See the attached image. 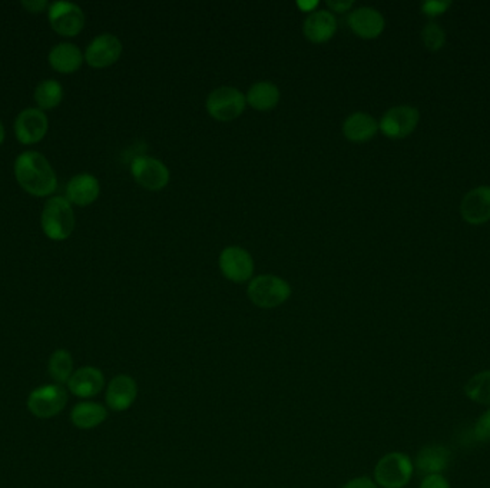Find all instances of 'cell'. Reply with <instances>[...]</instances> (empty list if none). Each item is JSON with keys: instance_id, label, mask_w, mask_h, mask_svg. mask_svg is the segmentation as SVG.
<instances>
[{"instance_id": "6da1fadb", "label": "cell", "mask_w": 490, "mask_h": 488, "mask_svg": "<svg viewBox=\"0 0 490 488\" xmlns=\"http://www.w3.org/2000/svg\"><path fill=\"white\" fill-rule=\"evenodd\" d=\"M15 177L18 184L33 196H49L56 191L58 178L49 161L42 153H21L15 161Z\"/></svg>"}, {"instance_id": "7a4b0ae2", "label": "cell", "mask_w": 490, "mask_h": 488, "mask_svg": "<svg viewBox=\"0 0 490 488\" xmlns=\"http://www.w3.org/2000/svg\"><path fill=\"white\" fill-rule=\"evenodd\" d=\"M40 225L45 236L52 241H65L75 229V214L72 205L63 196H54L45 203Z\"/></svg>"}, {"instance_id": "3957f363", "label": "cell", "mask_w": 490, "mask_h": 488, "mask_svg": "<svg viewBox=\"0 0 490 488\" xmlns=\"http://www.w3.org/2000/svg\"><path fill=\"white\" fill-rule=\"evenodd\" d=\"M247 294L255 307L274 310L287 302L291 297V285L277 275H258L248 284Z\"/></svg>"}, {"instance_id": "277c9868", "label": "cell", "mask_w": 490, "mask_h": 488, "mask_svg": "<svg viewBox=\"0 0 490 488\" xmlns=\"http://www.w3.org/2000/svg\"><path fill=\"white\" fill-rule=\"evenodd\" d=\"M413 463L403 452L386 454L374 467V483L381 488H404L413 476Z\"/></svg>"}, {"instance_id": "5b68a950", "label": "cell", "mask_w": 490, "mask_h": 488, "mask_svg": "<svg viewBox=\"0 0 490 488\" xmlns=\"http://www.w3.org/2000/svg\"><path fill=\"white\" fill-rule=\"evenodd\" d=\"M247 105L245 95L234 87H220L208 95L205 108L208 115L220 122H229L243 115Z\"/></svg>"}, {"instance_id": "8992f818", "label": "cell", "mask_w": 490, "mask_h": 488, "mask_svg": "<svg viewBox=\"0 0 490 488\" xmlns=\"http://www.w3.org/2000/svg\"><path fill=\"white\" fill-rule=\"evenodd\" d=\"M66 402H68V393L65 388L59 384H52V385L37 388L30 393L28 397V409L39 420H47L63 411Z\"/></svg>"}, {"instance_id": "52a82bcc", "label": "cell", "mask_w": 490, "mask_h": 488, "mask_svg": "<svg viewBox=\"0 0 490 488\" xmlns=\"http://www.w3.org/2000/svg\"><path fill=\"white\" fill-rule=\"evenodd\" d=\"M222 275L233 283H245L254 274V260L247 250L241 246H227L218 258Z\"/></svg>"}, {"instance_id": "ba28073f", "label": "cell", "mask_w": 490, "mask_h": 488, "mask_svg": "<svg viewBox=\"0 0 490 488\" xmlns=\"http://www.w3.org/2000/svg\"><path fill=\"white\" fill-rule=\"evenodd\" d=\"M49 23L62 37H77L84 29V11L72 2H54L49 6Z\"/></svg>"}, {"instance_id": "9c48e42d", "label": "cell", "mask_w": 490, "mask_h": 488, "mask_svg": "<svg viewBox=\"0 0 490 488\" xmlns=\"http://www.w3.org/2000/svg\"><path fill=\"white\" fill-rule=\"evenodd\" d=\"M131 174L142 188L161 191L170 182V170L154 156H138L131 163Z\"/></svg>"}, {"instance_id": "30bf717a", "label": "cell", "mask_w": 490, "mask_h": 488, "mask_svg": "<svg viewBox=\"0 0 490 488\" xmlns=\"http://www.w3.org/2000/svg\"><path fill=\"white\" fill-rule=\"evenodd\" d=\"M420 113L411 106H394L381 118L378 129L392 139H403L416 129Z\"/></svg>"}, {"instance_id": "8fae6325", "label": "cell", "mask_w": 490, "mask_h": 488, "mask_svg": "<svg viewBox=\"0 0 490 488\" xmlns=\"http://www.w3.org/2000/svg\"><path fill=\"white\" fill-rule=\"evenodd\" d=\"M122 54V42L112 33H102L87 45L85 61L94 69L113 65Z\"/></svg>"}, {"instance_id": "7c38bea8", "label": "cell", "mask_w": 490, "mask_h": 488, "mask_svg": "<svg viewBox=\"0 0 490 488\" xmlns=\"http://www.w3.org/2000/svg\"><path fill=\"white\" fill-rule=\"evenodd\" d=\"M46 115L39 108H28L15 120V135L23 145H33L44 139L47 132Z\"/></svg>"}, {"instance_id": "4fadbf2b", "label": "cell", "mask_w": 490, "mask_h": 488, "mask_svg": "<svg viewBox=\"0 0 490 488\" xmlns=\"http://www.w3.org/2000/svg\"><path fill=\"white\" fill-rule=\"evenodd\" d=\"M138 397V384L128 374H120L109 381L105 401L109 409L124 412L131 409Z\"/></svg>"}, {"instance_id": "5bb4252c", "label": "cell", "mask_w": 490, "mask_h": 488, "mask_svg": "<svg viewBox=\"0 0 490 488\" xmlns=\"http://www.w3.org/2000/svg\"><path fill=\"white\" fill-rule=\"evenodd\" d=\"M461 217L472 225L490 221V186H478L466 194L461 205Z\"/></svg>"}, {"instance_id": "9a60e30c", "label": "cell", "mask_w": 490, "mask_h": 488, "mask_svg": "<svg viewBox=\"0 0 490 488\" xmlns=\"http://www.w3.org/2000/svg\"><path fill=\"white\" fill-rule=\"evenodd\" d=\"M105 387V376L96 367H82L73 371L68 381V388L73 395L79 398H92Z\"/></svg>"}, {"instance_id": "2e32d148", "label": "cell", "mask_w": 490, "mask_h": 488, "mask_svg": "<svg viewBox=\"0 0 490 488\" xmlns=\"http://www.w3.org/2000/svg\"><path fill=\"white\" fill-rule=\"evenodd\" d=\"M385 18L378 9L363 6V8L350 12V29L363 39H374V37H380L381 32L385 30Z\"/></svg>"}, {"instance_id": "e0dca14e", "label": "cell", "mask_w": 490, "mask_h": 488, "mask_svg": "<svg viewBox=\"0 0 490 488\" xmlns=\"http://www.w3.org/2000/svg\"><path fill=\"white\" fill-rule=\"evenodd\" d=\"M336 30L337 21L330 11H312L303 23L304 37L312 44H326L335 37Z\"/></svg>"}, {"instance_id": "ac0fdd59", "label": "cell", "mask_w": 490, "mask_h": 488, "mask_svg": "<svg viewBox=\"0 0 490 488\" xmlns=\"http://www.w3.org/2000/svg\"><path fill=\"white\" fill-rule=\"evenodd\" d=\"M101 194L98 179L91 174H79L68 182L66 199L78 206L91 205Z\"/></svg>"}, {"instance_id": "d6986e66", "label": "cell", "mask_w": 490, "mask_h": 488, "mask_svg": "<svg viewBox=\"0 0 490 488\" xmlns=\"http://www.w3.org/2000/svg\"><path fill=\"white\" fill-rule=\"evenodd\" d=\"M451 450L444 445H426L416 456V467L420 473L440 474L451 464Z\"/></svg>"}, {"instance_id": "ffe728a7", "label": "cell", "mask_w": 490, "mask_h": 488, "mask_svg": "<svg viewBox=\"0 0 490 488\" xmlns=\"http://www.w3.org/2000/svg\"><path fill=\"white\" fill-rule=\"evenodd\" d=\"M378 130V120L366 112H354L343 123V134L352 142L370 141Z\"/></svg>"}, {"instance_id": "44dd1931", "label": "cell", "mask_w": 490, "mask_h": 488, "mask_svg": "<svg viewBox=\"0 0 490 488\" xmlns=\"http://www.w3.org/2000/svg\"><path fill=\"white\" fill-rule=\"evenodd\" d=\"M49 65L59 73H73L80 69L85 56L79 47L73 44H59L49 52Z\"/></svg>"}, {"instance_id": "7402d4cb", "label": "cell", "mask_w": 490, "mask_h": 488, "mask_svg": "<svg viewBox=\"0 0 490 488\" xmlns=\"http://www.w3.org/2000/svg\"><path fill=\"white\" fill-rule=\"evenodd\" d=\"M108 409L99 402L84 401L73 407L71 411V421L79 430H92L105 423Z\"/></svg>"}, {"instance_id": "603a6c76", "label": "cell", "mask_w": 490, "mask_h": 488, "mask_svg": "<svg viewBox=\"0 0 490 488\" xmlns=\"http://www.w3.org/2000/svg\"><path fill=\"white\" fill-rule=\"evenodd\" d=\"M245 98H247V103L251 108L265 112V111H271L278 105L281 94L277 85L269 82V80H262L248 89Z\"/></svg>"}, {"instance_id": "cb8c5ba5", "label": "cell", "mask_w": 490, "mask_h": 488, "mask_svg": "<svg viewBox=\"0 0 490 488\" xmlns=\"http://www.w3.org/2000/svg\"><path fill=\"white\" fill-rule=\"evenodd\" d=\"M47 371L54 383L59 385L68 384L73 374V359L70 352L66 350H56L52 352L47 361Z\"/></svg>"}, {"instance_id": "d4e9b609", "label": "cell", "mask_w": 490, "mask_h": 488, "mask_svg": "<svg viewBox=\"0 0 490 488\" xmlns=\"http://www.w3.org/2000/svg\"><path fill=\"white\" fill-rule=\"evenodd\" d=\"M33 98L42 111L56 108L63 99L62 85L54 79L42 80L35 89Z\"/></svg>"}, {"instance_id": "484cf974", "label": "cell", "mask_w": 490, "mask_h": 488, "mask_svg": "<svg viewBox=\"0 0 490 488\" xmlns=\"http://www.w3.org/2000/svg\"><path fill=\"white\" fill-rule=\"evenodd\" d=\"M465 394L469 400L490 407V369L473 376L465 385Z\"/></svg>"}, {"instance_id": "4316f807", "label": "cell", "mask_w": 490, "mask_h": 488, "mask_svg": "<svg viewBox=\"0 0 490 488\" xmlns=\"http://www.w3.org/2000/svg\"><path fill=\"white\" fill-rule=\"evenodd\" d=\"M421 39L428 51H440L446 42V33L442 29V26L435 22H428L421 30Z\"/></svg>"}, {"instance_id": "83f0119b", "label": "cell", "mask_w": 490, "mask_h": 488, "mask_svg": "<svg viewBox=\"0 0 490 488\" xmlns=\"http://www.w3.org/2000/svg\"><path fill=\"white\" fill-rule=\"evenodd\" d=\"M473 434L480 443H490V409L483 412L473 427Z\"/></svg>"}, {"instance_id": "f1b7e54d", "label": "cell", "mask_w": 490, "mask_h": 488, "mask_svg": "<svg viewBox=\"0 0 490 488\" xmlns=\"http://www.w3.org/2000/svg\"><path fill=\"white\" fill-rule=\"evenodd\" d=\"M451 6V0H430V2L421 4V12L430 18H436V16L444 15Z\"/></svg>"}, {"instance_id": "f546056e", "label": "cell", "mask_w": 490, "mask_h": 488, "mask_svg": "<svg viewBox=\"0 0 490 488\" xmlns=\"http://www.w3.org/2000/svg\"><path fill=\"white\" fill-rule=\"evenodd\" d=\"M420 488H451V484L442 474H428L421 481Z\"/></svg>"}, {"instance_id": "4dcf8cb0", "label": "cell", "mask_w": 490, "mask_h": 488, "mask_svg": "<svg viewBox=\"0 0 490 488\" xmlns=\"http://www.w3.org/2000/svg\"><path fill=\"white\" fill-rule=\"evenodd\" d=\"M342 488H378V485L369 477H357L345 483Z\"/></svg>"}, {"instance_id": "1f68e13d", "label": "cell", "mask_w": 490, "mask_h": 488, "mask_svg": "<svg viewBox=\"0 0 490 488\" xmlns=\"http://www.w3.org/2000/svg\"><path fill=\"white\" fill-rule=\"evenodd\" d=\"M354 2L353 0H328L327 6L333 12L337 13H345V12L350 11L353 8Z\"/></svg>"}, {"instance_id": "d6a6232c", "label": "cell", "mask_w": 490, "mask_h": 488, "mask_svg": "<svg viewBox=\"0 0 490 488\" xmlns=\"http://www.w3.org/2000/svg\"><path fill=\"white\" fill-rule=\"evenodd\" d=\"M23 8L32 12V13H40L44 9L47 8L46 0H30V2H22Z\"/></svg>"}, {"instance_id": "836d02e7", "label": "cell", "mask_w": 490, "mask_h": 488, "mask_svg": "<svg viewBox=\"0 0 490 488\" xmlns=\"http://www.w3.org/2000/svg\"><path fill=\"white\" fill-rule=\"evenodd\" d=\"M317 4H319L317 2H311V4H302V2H298V6H300L303 11L310 12V13L312 12L311 9L316 8Z\"/></svg>"}, {"instance_id": "e575fe53", "label": "cell", "mask_w": 490, "mask_h": 488, "mask_svg": "<svg viewBox=\"0 0 490 488\" xmlns=\"http://www.w3.org/2000/svg\"><path fill=\"white\" fill-rule=\"evenodd\" d=\"M4 125H2V122H0V145L4 144Z\"/></svg>"}]
</instances>
